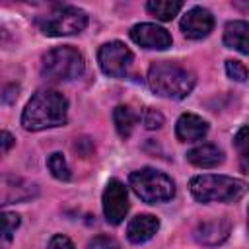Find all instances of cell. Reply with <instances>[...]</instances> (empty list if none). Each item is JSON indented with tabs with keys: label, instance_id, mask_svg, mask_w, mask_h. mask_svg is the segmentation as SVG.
Instances as JSON below:
<instances>
[{
	"label": "cell",
	"instance_id": "cell-1",
	"mask_svg": "<svg viewBox=\"0 0 249 249\" xmlns=\"http://www.w3.org/2000/svg\"><path fill=\"white\" fill-rule=\"evenodd\" d=\"M68 101L62 93L54 89H39L23 109L21 124L25 130L37 132L53 126H62L66 123Z\"/></svg>",
	"mask_w": 249,
	"mask_h": 249
},
{
	"label": "cell",
	"instance_id": "cell-2",
	"mask_svg": "<svg viewBox=\"0 0 249 249\" xmlns=\"http://www.w3.org/2000/svg\"><path fill=\"white\" fill-rule=\"evenodd\" d=\"M148 86L156 95L183 99L195 88V74L175 62H156L148 70Z\"/></svg>",
	"mask_w": 249,
	"mask_h": 249
},
{
	"label": "cell",
	"instance_id": "cell-3",
	"mask_svg": "<svg viewBox=\"0 0 249 249\" xmlns=\"http://www.w3.org/2000/svg\"><path fill=\"white\" fill-rule=\"evenodd\" d=\"M198 202H233L247 193V183L228 175H196L189 183Z\"/></svg>",
	"mask_w": 249,
	"mask_h": 249
},
{
	"label": "cell",
	"instance_id": "cell-4",
	"mask_svg": "<svg viewBox=\"0 0 249 249\" xmlns=\"http://www.w3.org/2000/svg\"><path fill=\"white\" fill-rule=\"evenodd\" d=\"M128 185L132 187L136 196L140 200L148 202V204L165 202V200L173 198V195H175L173 181L165 173L150 169V167H144V169H138V171L130 173Z\"/></svg>",
	"mask_w": 249,
	"mask_h": 249
},
{
	"label": "cell",
	"instance_id": "cell-5",
	"mask_svg": "<svg viewBox=\"0 0 249 249\" xmlns=\"http://www.w3.org/2000/svg\"><path fill=\"white\" fill-rule=\"evenodd\" d=\"M39 29L49 37H62V35H76L86 29L88 14L74 6H60L53 12L41 16L37 19Z\"/></svg>",
	"mask_w": 249,
	"mask_h": 249
},
{
	"label": "cell",
	"instance_id": "cell-6",
	"mask_svg": "<svg viewBox=\"0 0 249 249\" xmlns=\"http://www.w3.org/2000/svg\"><path fill=\"white\" fill-rule=\"evenodd\" d=\"M84 56L74 47H56L43 56V74L53 80H74L84 74Z\"/></svg>",
	"mask_w": 249,
	"mask_h": 249
},
{
	"label": "cell",
	"instance_id": "cell-7",
	"mask_svg": "<svg viewBox=\"0 0 249 249\" xmlns=\"http://www.w3.org/2000/svg\"><path fill=\"white\" fill-rule=\"evenodd\" d=\"M97 60L107 76H123L132 64V53L124 43L109 41L99 49Z\"/></svg>",
	"mask_w": 249,
	"mask_h": 249
},
{
	"label": "cell",
	"instance_id": "cell-8",
	"mask_svg": "<svg viewBox=\"0 0 249 249\" xmlns=\"http://www.w3.org/2000/svg\"><path fill=\"white\" fill-rule=\"evenodd\" d=\"M128 212V195L126 187L119 179H109L103 191V214L105 220L113 226L121 224Z\"/></svg>",
	"mask_w": 249,
	"mask_h": 249
},
{
	"label": "cell",
	"instance_id": "cell-9",
	"mask_svg": "<svg viewBox=\"0 0 249 249\" xmlns=\"http://www.w3.org/2000/svg\"><path fill=\"white\" fill-rule=\"evenodd\" d=\"M130 39L144 47V49H156V51H163L167 47H171V35L167 33V29L156 25V23H138L130 29Z\"/></svg>",
	"mask_w": 249,
	"mask_h": 249
},
{
	"label": "cell",
	"instance_id": "cell-10",
	"mask_svg": "<svg viewBox=\"0 0 249 249\" xmlns=\"http://www.w3.org/2000/svg\"><path fill=\"white\" fill-rule=\"evenodd\" d=\"M214 27V18L204 8H191L181 19V31L187 39H202Z\"/></svg>",
	"mask_w": 249,
	"mask_h": 249
},
{
	"label": "cell",
	"instance_id": "cell-11",
	"mask_svg": "<svg viewBox=\"0 0 249 249\" xmlns=\"http://www.w3.org/2000/svg\"><path fill=\"white\" fill-rule=\"evenodd\" d=\"M230 235V222L224 218H214L198 224L195 230V239L202 245H220Z\"/></svg>",
	"mask_w": 249,
	"mask_h": 249
},
{
	"label": "cell",
	"instance_id": "cell-12",
	"mask_svg": "<svg viewBox=\"0 0 249 249\" xmlns=\"http://www.w3.org/2000/svg\"><path fill=\"white\" fill-rule=\"evenodd\" d=\"M206 132H208V123L204 119H200L198 115H193V113L181 115L177 124H175V134L181 142L200 140V138H204Z\"/></svg>",
	"mask_w": 249,
	"mask_h": 249
},
{
	"label": "cell",
	"instance_id": "cell-13",
	"mask_svg": "<svg viewBox=\"0 0 249 249\" xmlns=\"http://www.w3.org/2000/svg\"><path fill=\"white\" fill-rule=\"evenodd\" d=\"M158 228H160V222H158L156 216H152V214H138V216H134L128 222V226H126V237L132 243H144V241H148V239L154 237V233L158 231Z\"/></svg>",
	"mask_w": 249,
	"mask_h": 249
},
{
	"label": "cell",
	"instance_id": "cell-14",
	"mask_svg": "<svg viewBox=\"0 0 249 249\" xmlns=\"http://www.w3.org/2000/svg\"><path fill=\"white\" fill-rule=\"evenodd\" d=\"M224 45L241 54H249V21H230L224 29Z\"/></svg>",
	"mask_w": 249,
	"mask_h": 249
},
{
	"label": "cell",
	"instance_id": "cell-15",
	"mask_svg": "<svg viewBox=\"0 0 249 249\" xmlns=\"http://www.w3.org/2000/svg\"><path fill=\"white\" fill-rule=\"evenodd\" d=\"M4 195H2V204H10V202H19V200H27L31 196L37 195V187L33 183H27L19 177H4Z\"/></svg>",
	"mask_w": 249,
	"mask_h": 249
},
{
	"label": "cell",
	"instance_id": "cell-16",
	"mask_svg": "<svg viewBox=\"0 0 249 249\" xmlns=\"http://www.w3.org/2000/svg\"><path fill=\"white\" fill-rule=\"evenodd\" d=\"M187 160L193 165H196V167L208 169V167H216L218 163H222L224 154L214 144H200V146H196V148H193V150L187 152Z\"/></svg>",
	"mask_w": 249,
	"mask_h": 249
},
{
	"label": "cell",
	"instance_id": "cell-17",
	"mask_svg": "<svg viewBox=\"0 0 249 249\" xmlns=\"http://www.w3.org/2000/svg\"><path fill=\"white\" fill-rule=\"evenodd\" d=\"M113 121H115L117 132H119L123 138H126V136H130V132H132V128H134V124H136L138 115L132 111V107H128V105H119V107H115V111H113Z\"/></svg>",
	"mask_w": 249,
	"mask_h": 249
},
{
	"label": "cell",
	"instance_id": "cell-18",
	"mask_svg": "<svg viewBox=\"0 0 249 249\" xmlns=\"http://www.w3.org/2000/svg\"><path fill=\"white\" fill-rule=\"evenodd\" d=\"M146 8L158 19L169 21L179 14V10L183 8V2H179V0H150L146 4Z\"/></svg>",
	"mask_w": 249,
	"mask_h": 249
},
{
	"label": "cell",
	"instance_id": "cell-19",
	"mask_svg": "<svg viewBox=\"0 0 249 249\" xmlns=\"http://www.w3.org/2000/svg\"><path fill=\"white\" fill-rule=\"evenodd\" d=\"M237 154H239V165L243 173H249V126H241L233 138Z\"/></svg>",
	"mask_w": 249,
	"mask_h": 249
},
{
	"label": "cell",
	"instance_id": "cell-20",
	"mask_svg": "<svg viewBox=\"0 0 249 249\" xmlns=\"http://www.w3.org/2000/svg\"><path fill=\"white\" fill-rule=\"evenodd\" d=\"M47 165H49L51 173L56 179H60V181H68L70 179V167H68V163H66V160H64V156L60 152L51 154L49 160H47Z\"/></svg>",
	"mask_w": 249,
	"mask_h": 249
},
{
	"label": "cell",
	"instance_id": "cell-21",
	"mask_svg": "<svg viewBox=\"0 0 249 249\" xmlns=\"http://www.w3.org/2000/svg\"><path fill=\"white\" fill-rule=\"evenodd\" d=\"M19 226V216L16 212H4L2 214V247L6 249L16 228Z\"/></svg>",
	"mask_w": 249,
	"mask_h": 249
},
{
	"label": "cell",
	"instance_id": "cell-22",
	"mask_svg": "<svg viewBox=\"0 0 249 249\" xmlns=\"http://www.w3.org/2000/svg\"><path fill=\"white\" fill-rule=\"evenodd\" d=\"M226 72H228V76H230L231 80H235V82H245L247 76H249L247 68H245L239 60H226Z\"/></svg>",
	"mask_w": 249,
	"mask_h": 249
},
{
	"label": "cell",
	"instance_id": "cell-23",
	"mask_svg": "<svg viewBox=\"0 0 249 249\" xmlns=\"http://www.w3.org/2000/svg\"><path fill=\"white\" fill-rule=\"evenodd\" d=\"M88 249H121V245L117 243V239H113L109 235H95L89 241Z\"/></svg>",
	"mask_w": 249,
	"mask_h": 249
},
{
	"label": "cell",
	"instance_id": "cell-24",
	"mask_svg": "<svg viewBox=\"0 0 249 249\" xmlns=\"http://www.w3.org/2000/svg\"><path fill=\"white\" fill-rule=\"evenodd\" d=\"M163 124V115L156 109H146L144 111V126L154 130V128H160Z\"/></svg>",
	"mask_w": 249,
	"mask_h": 249
},
{
	"label": "cell",
	"instance_id": "cell-25",
	"mask_svg": "<svg viewBox=\"0 0 249 249\" xmlns=\"http://www.w3.org/2000/svg\"><path fill=\"white\" fill-rule=\"evenodd\" d=\"M47 249H76V247L66 235H54V237H51Z\"/></svg>",
	"mask_w": 249,
	"mask_h": 249
},
{
	"label": "cell",
	"instance_id": "cell-26",
	"mask_svg": "<svg viewBox=\"0 0 249 249\" xmlns=\"http://www.w3.org/2000/svg\"><path fill=\"white\" fill-rule=\"evenodd\" d=\"M12 144H14V138H12V134L4 130V132H2V152L6 154V152L10 150V146H12Z\"/></svg>",
	"mask_w": 249,
	"mask_h": 249
},
{
	"label": "cell",
	"instance_id": "cell-27",
	"mask_svg": "<svg viewBox=\"0 0 249 249\" xmlns=\"http://www.w3.org/2000/svg\"><path fill=\"white\" fill-rule=\"evenodd\" d=\"M247 214H249V212H247Z\"/></svg>",
	"mask_w": 249,
	"mask_h": 249
}]
</instances>
